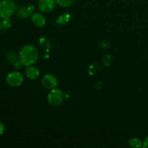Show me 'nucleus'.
<instances>
[{"label":"nucleus","mask_w":148,"mask_h":148,"mask_svg":"<svg viewBox=\"0 0 148 148\" xmlns=\"http://www.w3.org/2000/svg\"><path fill=\"white\" fill-rule=\"evenodd\" d=\"M18 57L23 66H28L34 64L37 62L38 59V51L33 45L27 44L20 49Z\"/></svg>","instance_id":"nucleus-1"},{"label":"nucleus","mask_w":148,"mask_h":148,"mask_svg":"<svg viewBox=\"0 0 148 148\" xmlns=\"http://www.w3.org/2000/svg\"><path fill=\"white\" fill-rule=\"evenodd\" d=\"M17 10V6L12 0L0 1V18L10 19Z\"/></svg>","instance_id":"nucleus-2"},{"label":"nucleus","mask_w":148,"mask_h":148,"mask_svg":"<svg viewBox=\"0 0 148 148\" xmlns=\"http://www.w3.org/2000/svg\"><path fill=\"white\" fill-rule=\"evenodd\" d=\"M64 99V92L60 89L56 88L51 90L47 95L48 102L51 106L53 107L59 106L63 103Z\"/></svg>","instance_id":"nucleus-3"},{"label":"nucleus","mask_w":148,"mask_h":148,"mask_svg":"<svg viewBox=\"0 0 148 148\" xmlns=\"http://www.w3.org/2000/svg\"><path fill=\"white\" fill-rule=\"evenodd\" d=\"M24 81V77L20 72L17 71L10 72L6 77V82L11 87H19L23 84Z\"/></svg>","instance_id":"nucleus-4"},{"label":"nucleus","mask_w":148,"mask_h":148,"mask_svg":"<svg viewBox=\"0 0 148 148\" xmlns=\"http://www.w3.org/2000/svg\"><path fill=\"white\" fill-rule=\"evenodd\" d=\"M41 83L46 89L51 90L57 86L58 80L54 75L51 74H46L42 78Z\"/></svg>","instance_id":"nucleus-5"},{"label":"nucleus","mask_w":148,"mask_h":148,"mask_svg":"<svg viewBox=\"0 0 148 148\" xmlns=\"http://www.w3.org/2000/svg\"><path fill=\"white\" fill-rule=\"evenodd\" d=\"M56 4V0H39L38 8L43 12H49L55 8Z\"/></svg>","instance_id":"nucleus-6"},{"label":"nucleus","mask_w":148,"mask_h":148,"mask_svg":"<svg viewBox=\"0 0 148 148\" xmlns=\"http://www.w3.org/2000/svg\"><path fill=\"white\" fill-rule=\"evenodd\" d=\"M25 73L28 79L33 80V79H36L39 77L40 70L36 66L30 65V66H27L25 71Z\"/></svg>","instance_id":"nucleus-7"},{"label":"nucleus","mask_w":148,"mask_h":148,"mask_svg":"<svg viewBox=\"0 0 148 148\" xmlns=\"http://www.w3.org/2000/svg\"><path fill=\"white\" fill-rule=\"evenodd\" d=\"M34 11L35 7L33 5L27 6V7H23L18 10V11H17V15L20 18H27L30 15H32Z\"/></svg>","instance_id":"nucleus-8"},{"label":"nucleus","mask_w":148,"mask_h":148,"mask_svg":"<svg viewBox=\"0 0 148 148\" xmlns=\"http://www.w3.org/2000/svg\"><path fill=\"white\" fill-rule=\"evenodd\" d=\"M32 22L33 24L36 26V27H43L46 24V18L43 14H40V13H35V14H32L31 17Z\"/></svg>","instance_id":"nucleus-9"},{"label":"nucleus","mask_w":148,"mask_h":148,"mask_svg":"<svg viewBox=\"0 0 148 148\" xmlns=\"http://www.w3.org/2000/svg\"><path fill=\"white\" fill-rule=\"evenodd\" d=\"M129 145L132 148H140L143 146V143L138 138H132L129 141Z\"/></svg>","instance_id":"nucleus-10"},{"label":"nucleus","mask_w":148,"mask_h":148,"mask_svg":"<svg viewBox=\"0 0 148 148\" xmlns=\"http://www.w3.org/2000/svg\"><path fill=\"white\" fill-rule=\"evenodd\" d=\"M71 15L69 13H64V14H61L59 17V18L56 20V23L59 25L65 24V23H68L70 20Z\"/></svg>","instance_id":"nucleus-11"},{"label":"nucleus","mask_w":148,"mask_h":148,"mask_svg":"<svg viewBox=\"0 0 148 148\" xmlns=\"http://www.w3.org/2000/svg\"><path fill=\"white\" fill-rule=\"evenodd\" d=\"M56 4L62 7H69L75 2V0H56Z\"/></svg>","instance_id":"nucleus-12"},{"label":"nucleus","mask_w":148,"mask_h":148,"mask_svg":"<svg viewBox=\"0 0 148 148\" xmlns=\"http://www.w3.org/2000/svg\"><path fill=\"white\" fill-rule=\"evenodd\" d=\"M7 59H8L9 62L12 64H15L17 62V59L19 60V57H17V55L13 52H9L8 56H7Z\"/></svg>","instance_id":"nucleus-13"},{"label":"nucleus","mask_w":148,"mask_h":148,"mask_svg":"<svg viewBox=\"0 0 148 148\" xmlns=\"http://www.w3.org/2000/svg\"><path fill=\"white\" fill-rule=\"evenodd\" d=\"M3 25H4V27H10L11 26V22H10V19H4L3 20Z\"/></svg>","instance_id":"nucleus-14"},{"label":"nucleus","mask_w":148,"mask_h":148,"mask_svg":"<svg viewBox=\"0 0 148 148\" xmlns=\"http://www.w3.org/2000/svg\"><path fill=\"white\" fill-rule=\"evenodd\" d=\"M4 131H5V127H4V125L3 124L2 122L0 121V136H1L3 134H4Z\"/></svg>","instance_id":"nucleus-15"},{"label":"nucleus","mask_w":148,"mask_h":148,"mask_svg":"<svg viewBox=\"0 0 148 148\" xmlns=\"http://www.w3.org/2000/svg\"><path fill=\"white\" fill-rule=\"evenodd\" d=\"M143 147L144 148H148V137H147L145 140V141L143 142Z\"/></svg>","instance_id":"nucleus-16"}]
</instances>
